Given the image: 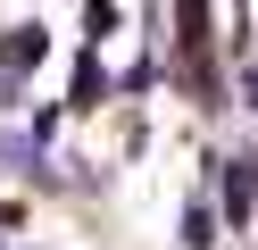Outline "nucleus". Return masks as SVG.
<instances>
[{"mask_svg": "<svg viewBox=\"0 0 258 250\" xmlns=\"http://www.w3.org/2000/svg\"><path fill=\"white\" fill-rule=\"evenodd\" d=\"M25 67H42V25H17L0 42V75H25Z\"/></svg>", "mask_w": 258, "mask_h": 250, "instance_id": "f257e3e1", "label": "nucleus"}, {"mask_svg": "<svg viewBox=\"0 0 258 250\" xmlns=\"http://www.w3.org/2000/svg\"><path fill=\"white\" fill-rule=\"evenodd\" d=\"M250 200H258V175H250V167H233V175H225V209L250 217Z\"/></svg>", "mask_w": 258, "mask_h": 250, "instance_id": "f03ea898", "label": "nucleus"}, {"mask_svg": "<svg viewBox=\"0 0 258 250\" xmlns=\"http://www.w3.org/2000/svg\"><path fill=\"white\" fill-rule=\"evenodd\" d=\"M84 33H92V42H100V33H117V9H108V0H92V9H84Z\"/></svg>", "mask_w": 258, "mask_h": 250, "instance_id": "7ed1b4c3", "label": "nucleus"}]
</instances>
